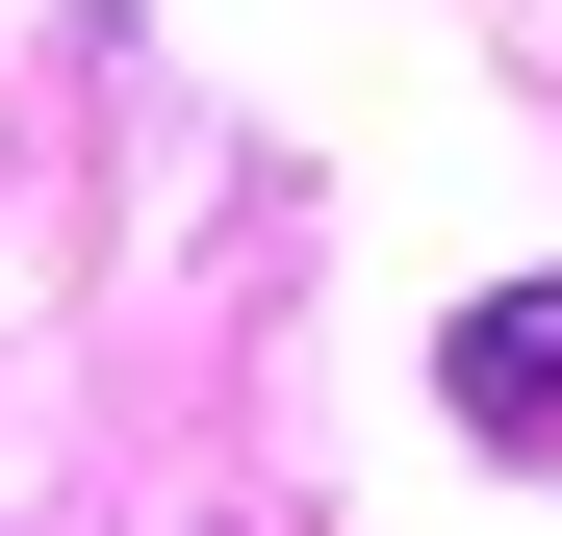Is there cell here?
Wrapping results in <instances>:
<instances>
[{
    "label": "cell",
    "instance_id": "1",
    "mask_svg": "<svg viewBox=\"0 0 562 536\" xmlns=\"http://www.w3.org/2000/svg\"><path fill=\"white\" fill-rule=\"evenodd\" d=\"M435 384H460V434H512V460H562V282H486L435 332Z\"/></svg>",
    "mask_w": 562,
    "mask_h": 536
}]
</instances>
